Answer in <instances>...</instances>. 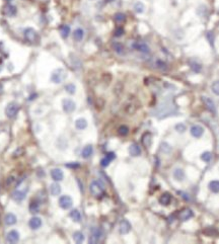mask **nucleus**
<instances>
[{
  "label": "nucleus",
  "instance_id": "6e6552de",
  "mask_svg": "<svg viewBox=\"0 0 219 244\" xmlns=\"http://www.w3.org/2000/svg\"><path fill=\"white\" fill-rule=\"evenodd\" d=\"M6 240L9 243H16L18 240H20V233H18L16 230H11V231H9L6 235Z\"/></svg>",
  "mask_w": 219,
  "mask_h": 244
},
{
  "label": "nucleus",
  "instance_id": "423d86ee",
  "mask_svg": "<svg viewBox=\"0 0 219 244\" xmlns=\"http://www.w3.org/2000/svg\"><path fill=\"white\" fill-rule=\"evenodd\" d=\"M73 202L72 198L69 196H62L60 198H59V206H60L62 209L67 210L72 206Z\"/></svg>",
  "mask_w": 219,
  "mask_h": 244
},
{
  "label": "nucleus",
  "instance_id": "37998d69",
  "mask_svg": "<svg viewBox=\"0 0 219 244\" xmlns=\"http://www.w3.org/2000/svg\"><path fill=\"white\" fill-rule=\"evenodd\" d=\"M22 153H24V149H22V148H18L15 152H13V157L20 156V155H22Z\"/></svg>",
  "mask_w": 219,
  "mask_h": 244
},
{
  "label": "nucleus",
  "instance_id": "ddd939ff",
  "mask_svg": "<svg viewBox=\"0 0 219 244\" xmlns=\"http://www.w3.org/2000/svg\"><path fill=\"white\" fill-rule=\"evenodd\" d=\"M29 226H30V228L33 230L39 229L41 226H42V219L39 218V217H33V218L30 220Z\"/></svg>",
  "mask_w": 219,
  "mask_h": 244
},
{
  "label": "nucleus",
  "instance_id": "9d476101",
  "mask_svg": "<svg viewBox=\"0 0 219 244\" xmlns=\"http://www.w3.org/2000/svg\"><path fill=\"white\" fill-rule=\"evenodd\" d=\"M132 47H133L135 50H137V51L141 52V53H145V54H147V53H149V52H150L149 47H148L145 43H142V42H137V43H134V44H133V46H132Z\"/></svg>",
  "mask_w": 219,
  "mask_h": 244
},
{
  "label": "nucleus",
  "instance_id": "2f4dec72",
  "mask_svg": "<svg viewBox=\"0 0 219 244\" xmlns=\"http://www.w3.org/2000/svg\"><path fill=\"white\" fill-rule=\"evenodd\" d=\"M160 150H161V152L166 153V154H168V153L171 151V146L168 143L163 142V143H161V145H160Z\"/></svg>",
  "mask_w": 219,
  "mask_h": 244
},
{
  "label": "nucleus",
  "instance_id": "79ce46f5",
  "mask_svg": "<svg viewBox=\"0 0 219 244\" xmlns=\"http://www.w3.org/2000/svg\"><path fill=\"white\" fill-rule=\"evenodd\" d=\"M176 130L180 133H184L186 131V126L184 124H177L176 126Z\"/></svg>",
  "mask_w": 219,
  "mask_h": 244
},
{
  "label": "nucleus",
  "instance_id": "f8f14e48",
  "mask_svg": "<svg viewBox=\"0 0 219 244\" xmlns=\"http://www.w3.org/2000/svg\"><path fill=\"white\" fill-rule=\"evenodd\" d=\"M192 217H193V212H192L191 209H188V208L182 210L179 214V218L182 221H188L189 219L192 218Z\"/></svg>",
  "mask_w": 219,
  "mask_h": 244
},
{
  "label": "nucleus",
  "instance_id": "f3484780",
  "mask_svg": "<svg viewBox=\"0 0 219 244\" xmlns=\"http://www.w3.org/2000/svg\"><path fill=\"white\" fill-rule=\"evenodd\" d=\"M4 222H5V224L8 225V226L14 225V224L17 222V218H16V216H15L14 214L8 213V214L5 216V218H4Z\"/></svg>",
  "mask_w": 219,
  "mask_h": 244
},
{
  "label": "nucleus",
  "instance_id": "0eeeda50",
  "mask_svg": "<svg viewBox=\"0 0 219 244\" xmlns=\"http://www.w3.org/2000/svg\"><path fill=\"white\" fill-rule=\"evenodd\" d=\"M25 38L26 41H29L31 43H34L38 39V35H36V30L33 29H26L25 30Z\"/></svg>",
  "mask_w": 219,
  "mask_h": 244
},
{
  "label": "nucleus",
  "instance_id": "f03ea898",
  "mask_svg": "<svg viewBox=\"0 0 219 244\" xmlns=\"http://www.w3.org/2000/svg\"><path fill=\"white\" fill-rule=\"evenodd\" d=\"M66 77H67V74H66L65 70L59 68V69H56V70H55L53 73H52V75H51V80H52L53 83L59 84V83L63 82V81L65 80Z\"/></svg>",
  "mask_w": 219,
  "mask_h": 244
},
{
  "label": "nucleus",
  "instance_id": "a878e982",
  "mask_svg": "<svg viewBox=\"0 0 219 244\" xmlns=\"http://www.w3.org/2000/svg\"><path fill=\"white\" fill-rule=\"evenodd\" d=\"M209 189L212 192H219V180H212L209 182Z\"/></svg>",
  "mask_w": 219,
  "mask_h": 244
},
{
  "label": "nucleus",
  "instance_id": "412c9836",
  "mask_svg": "<svg viewBox=\"0 0 219 244\" xmlns=\"http://www.w3.org/2000/svg\"><path fill=\"white\" fill-rule=\"evenodd\" d=\"M75 127L78 130H84L86 127H87V121L83 117H80V119H77L75 121Z\"/></svg>",
  "mask_w": 219,
  "mask_h": 244
},
{
  "label": "nucleus",
  "instance_id": "9b49d317",
  "mask_svg": "<svg viewBox=\"0 0 219 244\" xmlns=\"http://www.w3.org/2000/svg\"><path fill=\"white\" fill-rule=\"evenodd\" d=\"M26 192L27 189L25 188V191H15L14 192L12 193V198L13 201H15L17 203L20 202H22L25 198V196H26Z\"/></svg>",
  "mask_w": 219,
  "mask_h": 244
},
{
  "label": "nucleus",
  "instance_id": "f704fd0d",
  "mask_svg": "<svg viewBox=\"0 0 219 244\" xmlns=\"http://www.w3.org/2000/svg\"><path fill=\"white\" fill-rule=\"evenodd\" d=\"M125 19H126V16H125V14H123V13L119 12L115 14V21L118 22V24H122V22L125 21Z\"/></svg>",
  "mask_w": 219,
  "mask_h": 244
},
{
  "label": "nucleus",
  "instance_id": "cd10ccee",
  "mask_svg": "<svg viewBox=\"0 0 219 244\" xmlns=\"http://www.w3.org/2000/svg\"><path fill=\"white\" fill-rule=\"evenodd\" d=\"M171 197L168 195V193H163V195L159 198V203L163 206H167L171 203Z\"/></svg>",
  "mask_w": 219,
  "mask_h": 244
},
{
  "label": "nucleus",
  "instance_id": "4be33fe9",
  "mask_svg": "<svg viewBox=\"0 0 219 244\" xmlns=\"http://www.w3.org/2000/svg\"><path fill=\"white\" fill-rule=\"evenodd\" d=\"M116 156H115V154L114 153H108L107 154V156L104 158V159H102V161H100V164H102V166L103 167H107L109 164H110V162H111L114 158H115Z\"/></svg>",
  "mask_w": 219,
  "mask_h": 244
},
{
  "label": "nucleus",
  "instance_id": "dca6fc26",
  "mask_svg": "<svg viewBox=\"0 0 219 244\" xmlns=\"http://www.w3.org/2000/svg\"><path fill=\"white\" fill-rule=\"evenodd\" d=\"M202 100H203V102H204V105L206 106V107L208 108L210 111L215 112V111H216L215 103H214V101L212 100L211 98L207 97V96H203V97H202Z\"/></svg>",
  "mask_w": 219,
  "mask_h": 244
},
{
  "label": "nucleus",
  "instance_id": "58836bf2",
  "mask_svg": "<svg viewBox=\"0 0 219 244\" xmlns=\"http://www.w3.org/2000/svg\"><path fill=\"white\" fill-rule=\"evenodd\" d=\"M201 159L205 162H210L212 159V154L210 152H204L202 155H201Z\"/></svg>",
  "mask_w": 219,
  "mask_h": 244
},
{
  "label": "nucleus",
  "instance_id": "2eb2a0df",
  "mask_svg": "<svg viewBox=\"0 0 219 244\" xmlns=\"http://www.w3.org/2000/svg\"><path fill=\"white\" fill-rule=\"evenodd\" d=\"M51 176L55 182H61L64 177V174L60 168H54L51 170Z\"/></svg>",
  "mask_w": 219,
  "mask_h": 244
},
{
  "label": "nucleus",
  "instance_id": "aec40b11",
  "mask_svg": "<svg viewBox=\"0 0 219 244\" xmlns=\"http://www.w3.org/2000/svg\"><path fill=\"white\" fill-rule=\"evenodd\" d=\"M129 153L131 156H134V157L139 156L141 153V149L137 144H132V145L129 147Z\"/></svg>",
  "mask_w": 219,
  "mask_h": 244
},
{
  "label": "nucleus",
  "instance_id": "c85d7f7f",
  "mask_svg": "<svg viewBox=\"0 0 219 244\" xmlns=\"http://www.w3.org/2000/svg\"><path fill=\"white\" fill-rule=\"evenodd\" d=\"M93 146L91 145H87V146H85L84 148H83V150H82V157L83 158H88L91 154H93Z\"/></svg>",
  "mask_w": 219,
  "mask_h": 244
},
{
  "label": "nucleus",
  "instance_id": "7c9ffc66",
  "mask_svg": "<svg viewBox=\"0 0 219 244\" xmlns=\"http://www.w3.org/2000/svg\"><path fill=\"white\" fill-rule=\"evenodd\" d=\"M73 239H74V241L76 243H82L84 241V235L82 234L81 232H75L74 234H73Z\"/></svg>",
  "mask_w": 219,
  "mask_h": 244
},
{
  "label": "nucleus",
  "instance_id": "ea45409f",
  "mask_svg": "<svg viewBox=\"0 0 219 244\" xmlns=\"http://www.w3.org/2000/svg\"><path fill=\"white\" fill-rule=\"evenodd\" d=\"M128 132H129V129H128L126 126H121V127L119 128V134L122 135V136H126Z\"/></svg>",
  "mask_w": 219,
  "mask_h": 244
},
{
  "label": "nucleus",
  "instance_id": "8fccbe9b",
  "mask_svg": "<svg viewBox=\"0 0 219 244\" xmlns=\"http://www.w3.org/2000/svg\"><path fill=\"white\" fill-rule=\"evenodd\" d=\"M8 1H9V0H8Z\"/></svg>",
  "mask_w": 219,
  "mask_h": 244
},
{
  "label": "nucleus",
  "instance_id": "de8ad7c7",
  "mask_svg": "<svg viewBox=\"0 0 219 244\" xmlns=\"http://www.w3.org/2000/svg\"><path fill=\"white\" fill-rule=\"evenodd\" d=\"M67 166H68V167H78L79 164H77V163H76V164H68Z\"/></svg>",
  "mask_w": 219,
  "mask_h": 244
},
{
  "label": "nucleus",
  "instance_id": "49530a36",
  "mask_svg": "<svg viewBox=\"0 0 219 244\" xmlns=\"http://www.w3.org/2000/svg\"><path fill=\"white\" fill-rule=\"evenodd\" d=\"M179 193H181V195H182V198H185V200H187V201H189L190 200V198L189 197H187V196H188V195H186V193H184V192H179Z\"/></svg>",
  "mask_w": 219,
  "mask_h": 244
},
{
  "label": "nucleus",
  "instance_id": "a19ab883",
  "mask_svg": "<svg viewBox=\"0 0 219 244\" xmlns=\"http://www.w3.org/2000/svg\"><path fill=\"white\" fill-rule=\"evenodd\" d=\"M39 210V205L36 204V203H33V204L30 205V211L31 212V213H36Z\"/></svg>",
  "mask_w": 219,
  "mask_h": 244
},
{
  "label": "nucleus",
  "instance_id": "39448f33",
  "mask_svg": "<svg viewBox=\"0 0 219 244\" xmlns=\"http://www.w3.org/2000/svg\"><path fill=\"white\" fill-rule=\"evenodd\" d=\"M62 106H63V110L65 112H68V114H70V112L74 111L75 108H76V105L75 102L72 100V99L70 98H65L62 102Z\"/></svg>",
  "mask_w": 219,
  "mask_h": 244
},
{
  "label": "nucleus",
  "instance_id": "b1692460",
  "mask_svg": "<svg viewBox=\"0 0 219 244\" xmlns=\"http://www.w3.org/2000/svg\"><path fill=\"white\" fill-rule=\"evenodd\" d=\"M173 177H175L177 180H179V182H182V180L185 178L184 170L181 168H177L175 171H173Z\"/></svg>",
  "mask_w": 219,
  "mask_h": 244
},
{
  "label": "nucleus",
  "instance_id": "1a4fd4ad",
  "mask_svg": "<svg viewBox=\"0 0 219 244\" xmlns=\"http://www.w3.org/2000/svg\"><path fill=\"white\" fill-rule=\"evenodd\" d=\"M131 230V224L127 220H122L119 225V231L121 234H127Z\"/></svg>",
  "mask_w": 219,
  "mask_h": 244
},
{
  "label": "nucleus",
  "instance_id": "72a5a7b5",
  "mask_svg": "<svg viewBox=\"0 0 219 244\" xmlns=\"http://www.w3.org/2000/svg\"><path fill=\"white\" fill-rule=\"evenodd\" d=\"M60 33H61L62 37L65 39V38H67L68 35H69V34H70V28H69L68 25H63L62 28H61Z\"/></svg>",
  "mask_w": 219,
  "mask_h": 244
},
{
  "label": "nucleus",
  "instance_id": "09e8293b",
  "mask_svg": "<svg viewBox=\"0 0 219 244\" xmlns=\"http://www.w3.org/2000/svg\"><path fill=\"white\" fill-rule=\"evenodd\" d=\"M107 1H108V2H110V1H112V0H107Z\"/></svg>",
  "mask_w": 219,
  "mask_h": 244
},
{
  "label": "nucleus",
  "instance_id": "4468645a",
  "mask_svg": "<svg viewBox=\"0 0 219 244\" xmlns=\"http://www.w3.org/2000/svg\"><path fill=\"white\" fill-rule=\"evenodd\" d=\"M203 133H204V129L199 125H195L191 128V134L195 138H200L203 135Z\"/></svg>",
  "mask_w": 219,
  "mask_h": 244
},
{
  "label": "nucleus",
  "instance_id": "bb28decb",
  "mask_svg": "<svg viewBox=\"0 0 219 244\" xmlns=\"http://www.w3.org/2000/svg\"><path fill=\"white\" fill-rule=\"evenodd\" d=\"M151 142H152V140H151V134H150V133H145V134L143 135V137H142V143H143V145H144L145 147H149L150 145H151Z\"/></svg>",
  "mask_w": 219,
  "mask_h": 244
},
{
  "label": "nucleus",
  "instance_id": "f257e3e1",
  "mask_svg": "<svg viewBox=\"0 0 219 244\" xmlns=\"http://www.w3.org/2000/svg\"><path fill=\"white\" fill-rule=\"evenodd\" d=\"M89 191H90L93 196L100 197L104 192V184L99 182V180H93L89 186Z\"/></svg>",
  "mask_w": 219,
  "mask_h": 244
},
{
  "label": "nucleus",
  "instance_id": "6ab92c4d",
  "mask_svg": "<svg viewBox=\"0 0 219 244\" xmlns=\"http://www.w3.org/2000/svg\"><path fill=\"white\" fill-rule=\"evenodd\" d=\"M4 13L7 16H14L16 14V7L11 5V4H7V5L4 7Z\"/></svg>",
  "mask_w": 219,
  "mask_h": 244
},
{
  "label": "nucleus",
  "instance_id": "4c0bfd02",
  "mask_svg": "<svg viewBox=\"0 0 219 244\" xmlns=\"http://www.w3.org/2000/svg\"><path fill=\"white\" fill-rule=\"evenodd\" d=\"M191 68L194 72H196V73H199V72L201 71V69H202V66H201L197 62H192L191 63Z\"/></svg>",
  "mask_w": 219,
  "mask_h": 244
},
{
  "label": "nucleus",
  "instance_id": "7ed1b4c3",
  "mask_svg": "<svg viewBox=\"0 0 219 244\" xmlns=\"http://www.w3.org/2000/svg\"><path fill=\"white\" fill-rule=\"evenodd\" d=\"M104 233L103 230L99 228H93L91 230V234L89 237V243L90 244H97L103 239Z\"/></svg>",
  "mask_w": 219,
  "mask_h": 244
},
{
  "label": "nucleus",
  "instance_id": "c756f323",
  "mask_svg": "<svg viewBox=\"0 0 219 244\" xmlns=\"http://www.w3.org/2000/svg\"><path fill=\"white\" fill-rule=\"evenodd\" d=\"M144 9H145V6H144V4L141 2V1H137V2L134 4V10H135L137 13H143V12H144Z\"/></svg>",
  "mask_w": 219,
  "mask_h": 244
},
{
  "label": "nucleus",
  "instance_id": "393cba45",
  "mask_svg": "<svg viewBox=\"0 0 219 244\" xmlns=\"http://www.w3.org/2000/svg\"><path fill=\"white\" fill-rule=\"evenodd\" d=\"M69 216H70V218H71L73 221H74V222H80V220H81V214H80V212H79L78 210H72V211L70 212Z\"/></svg>",
  "mask_w": 219,
  "mask_h": 244
},
{
  "label": "nucleus",
  "instance_id": "e433bc0d",
  "mask_svg": "<svg viewBox=\"0 0 219 244\" xmlns=\"http://www.w3.org/2000/svg\"><path fill=\"white\" fill-rule=\"evenodd\" d=\"M211 89H212V92L216 95H219V80L217 81H214L211 85Z\"/></svg>",
  "mask_w": 219,
  "mask_h": 244
},
{
  "label": "nucleus",
  "instance_id": "c03bdc74",
  "mask_svg": "<svg viewBox=\"0 0 219 244\" xmlns=\"http://www.w3.org/2000/svg\"><path fill=\"white\" fill-rule=\"evenodd\" d=\"M123 34H124V30H123L122 28H118L115 30V35H116V37H121Z\"/></svg>",
  "mask_w": 219,
  "mask_h": 244
},
{
  "label": "nucleus",
  "instance_id": "20e7f679",
  "mask_svg": "<svg viewBox=\"0 0 219 244\" xmlns=\"http://www.w3.org/2000/svg\"><path fill=\"white\" fill-rule=\"evenodd\" d=\"M18 111H20V106H18L17 103L10 102V103H8L5 108V114L9 119H13V117H16Z\"/></svg>",
  "mask_w": 219,
  "mask_h": 244
},
{
  "label": "nucleus",
  "instance_id": "a211bd4d",
  "mask_svg": "<svg viewBox=\"0 0 219 244\" xmlns=\"http://www.w3.org/2000/svg\"><path fill=\"white\" fill-rule=\"evenodd\" d=\"M83 38H84V30L82 29L78 28L73 31V39H74V41H76V42H81V41L83 40Z\"/></svg>",
  "mask_w": 219,
  "mask_h": 244
},
{
  "label": "nucleus",
  "instance_id": "c9c22d12",
  "mask_svg": "<svg viewBox=\"0 0 219 244\" xmlns=\"http://www.w3.org/2000/svg\"><path fill=\"white\" fill-rule=\"evenodd\" d=\"M65 90L69 94H74L75 91H76V86L73 83H69L65 86Z\"/></svg>",
  "mask_w": 219,
  "mask_h": 244
},
{
  "label": "nucleus",
  "instance_id": "473e14b6",
  "mask_svg": "<svg viewBox=\"0 0 219 244\" xmlns=\"http://www.w3.org/2000/svg\"><path fill=\"white\" fill-rule=\"evenodd\" d=\"M113 48L114 50L118 53V54H123L124 53V46L120 43H114L113 44Z\"/></svg>",
  "mask_w": 219,
  "mask_h": 244
},
{
  "label": "nucleus",
  "instance_id": "5701e85b",
  "mask_svg": "<svg viewBox=\"0 0 219 244\" xmlns=\"http://www.w3.org/2000/svg\"><path fill=\"white\" fill-rule=\"evenodd\" d=\"M50 192H51V195L54 197L59 196L61 193V187L57 183H53L51 187H50Z\"/></svg>",
  "mask_w": 219,
  "mask_h": 244
},
{
  "label": "nucleus",
  "instance_id": "a18cd8bd",
  "mask_svg": "<svg viewBox=\"0 0 219 244\" xmlns=\"http://www.w3.org/2000/svg\"><path fill=\"white\" fill-rule=\"evenodd\" d=\"M156 65H157L158 68H160V69H166V63H164V62L157 61Z\"/></svg>",
  "mask_w": 219,
  "mask_h": 244
}]
</instances>
